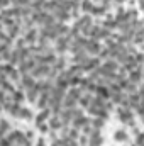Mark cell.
I'll use <instances>...</instances> for the list:
<instances>
[{
	"instance_id": "1",
	"label": "cell",
	"mask_w": 144,
	"mask_h": 146,
	"mask_svg": "<svg viewBox=\"0 0 144 146\" xmlns=\"http://www.w3.org/2000/svg\"><path fill=\"white\" fill-rule=\"evenodd\" d=\"M117 115H119V119H120L122 124L134 126V114H132V109H129V107H119V109H117Z\"/></svg>"
},
{
	"instance_id": "2",
	"label": "cell",
	"mask_w": 144,
	"mask_h": 146,
	"mask_svg": "<svg viewBox=\"0 0 144 146\" xmlns=\"http://www.w3.org/2000/svg\"><path fill=\"white\" fill-rule=\"evenodd\" d=\"M37 83V80L31 75V73H27V75H22V78H20V82L17 83L19 85V88L20 90H24V92H27V90H31V88H34Z\"/></svg>"
},
{
	"instance_id": "3",
	"label": "cell",
	"mask_w": 144,
	"mask_h": 146,
	"mask_svg": "<svg viewBox=\"0 0 144 146\" xmlns=\"http://www.w3.org/2000/svg\"><path fill=\"white\" fill-rule=\"evenodd\" d=\"M22 36H24V39L27 41V44H29V46H32V44H37V42H39L41 31H39L37 27H32V29H27Z\"/></svg>"
},
{
	"instance_id": "4",
	"label": "cell",
	"mask_w": 144,
	"mask_h": 146,
	"mask_svg": "<svg viewBox=\"0 0 144 146\" xmlns=\"http://www.w3.org/2000/svg\"><path fill=\"white\" fill-rule=\"evenodd\" d=\"M51 70H53V66H49V65H37V68L31 73V75H32L36 80H46L48 75L51 73Z\"/></svg>"
},
{
	"instance_id": "5",
	"label": "cell",
	"mask_w": 144,
	"mask_h": 146,
	"mask_svg": "<svg viewBox=\"0 0 144 146\" xmlns=\"http://www.w3.org/2000/svg\"><path fill=\"white\" fill-rule=\"evenodd\" d=\"M102 44H100V41H95V39H90L88 41V44H87V48H85V51H87V54L88 56H98L100 54V51H102Z\"/></svg>"
},
{
	"instance_id": "6",
	"label": "cell",
	"mask_w": 144,
	"mask_h": 146,
	"mask_svg": "<svg viewBox=\"0 0 144 146\" xmlns=\"http://www.w3.org/2000/svg\"><path fill=\"white\" fill-rule=\"evenodd\" d=\"M3 33H7L9 36L14 39V41H15L17 37H20L22 34H24V33H22V26H20V24H14L12 27H9V29H3Z\"/></svg>"
},
{
	"instance_id": "7",
	"label": "cell",
	"mask_w": 144,
	"mask_h": 146,
	"mask_svg": "<svg viewBox=\"0 0 144 146\" xmlns=\"http://www.w3.org/2000/svg\"><path fill=\"white\" fill-rule=\"evenodd\" d=\"M131 82H134V83H141L143 82V66H139V68H136V70H132V72H129V76H127Z\"/></svg>"
},
{
	"instance_id": "8",
	"label": "cell",
	"mask_w": 144,
	"mask_h": 146,
	"mask_svg": "<svg viewBox=\"0 0 144 146\" xmlns=\"http://www.w3.org/2000/svg\"><path fill=\"white\" fill-rule=\"evenodd\" d=\"M114 139H115L117 143H127V141H129V134H127V131H126L124 127H120V129H117V131L114 133Z\"/></svg>"
},
{
	"instance_id": "9",
	"label": "cell",
	"mask_w": 144,
	"mask_h": 146,
	"mask_svg": "<svg viewBox=\"0 0 144 146\" xmlns=\"http://www.w3.org/2000/svg\"><path fill=\"white\" fill-rule=\"evenodd\" d=\"M26 97H27V102L36 104L37 100H39V97H41V90L34 87V88H31V90H27V92H26Z\"/></svg>"
},
{
	"instance_id": "10",
	"label": "cell",
	"mask_w": 144,
	"mask_h": 146,
	"mask_svg": "<svg viewBox=\"0 0 144 146\" xmlns=\"http://www.w3.org/2000/svg\"><path fill=\"white\" fill-rule=\"evenodd\" d=\"M49 100H51V95L49 94H41V97H39V100L36 102V106L39 109H49Z\"/></svg>"
},
{
	"instance_id": "11",
	"label": "cell",
	"mask_w": 144,
	"mask_h": 146,
	"mask_svg": "<svg viewBox=\"0 0 144 146\" xmlns=\"http://www.w3.org/2000/svg\"><path fill=\"white\" fill-rule=\"evenodd\" d=\"M51 115H53V112L51 109H42L39 114L36 115V124H41V122H46L48 119H51Z\"/></svg>"
},
{
	"instance_id": "12",
	"label": "cell",
	"mask_w": 144,
	"mask_h": 146,
	"mask_svg": "<svg viewBox=\"0 0 144 146\" xmlns=\"http://www.w3.org/2000/svg\"><path fill=\"white\" fill-rule=\"evenodd\" d=\"M92 100H93V95L85 92V94L80 97V100H78V106H81L83 109H88V107H90V104H92Z\"/></svg>"
},
{
	"instance_id": "13",
	"label": "cell",
	"mask_w": 144,
	"mask_h": 146,
	"mask_svg": "<svg viewBox=\"0 0 144 146\" xmlns=\"http://www.w3.org/2000/svg\"><path fill=\"white\" fill-rule=\"evenodd\" d=\"M104 66H105V70H107L108 73H117L119 70H120L117 60H107V61L104 63Z\"/></svg>"
},
{
	"instance_id": "14",
	"label": "cell",
	"mask_w": 144,
	"mask_h": 146,
	"mask_svg": "<svg viewBox=\"0 0 144 146\" xmlns=\"http://www.w3.org/2000/svg\"><path fill=\"white\" fill-rule=\"evenodd\" d=\"M80 7H81V12L92 15V12H93V9H95V2H93V0H81Z\"/></svg>"
},
{
	"instance_id": "15",
	"label": "cell",
	"mask_w": 144,
	"mask_h": 146,
	"mask_svg": "<svg viewBox=\"0 0 144 146\" xmlns=\"http://www.w3.org/2000/svg\"><path fill=\"white\" fill-rule=\"evenodd\" d=\"M85 94V90L81 88V87H70L68 88V95L73 97V99H76V100H80V97Z\"/></svg>"
},
{
	"instance_id": "16",
	"label": "cell",
	"mask_w": 144,
	"mask_h": 146,
	"mask_svg": "<svg viewBox=\"0 0 144 146\" xmlns=\"http://www.w3.org/2000/svg\"><path fill=\"white\" fill-rule=\"evenodd\" d=\"M75 107H78V100L70 97V95H66L63 99V109H75Z\"/></svg>"
},
{
	"instance_id": "17",
	"label": "cell",
	"mask_w": 144,
	"mask_h": 146,
	"mask_svg": "<svg viewBox=\"0 0 144 146\" xmlns=\"http://www.w3.org/2000/svg\"><path fill=\"white\" fill-rule=\"evenodd\" d=\"M24 100H27L26 92H24V90H20V88H19V90H15V92H14V102L22 106V102H24Z\"/></svg>"
},
{
	"instance_id": "18",
	"label": "cell",
	"mask_w": 144,
	"mask_h": 146,
	"mask_svg": "<svg viewBox=\"0 0 144 146\" xmlns=\"http://www.w3.org/2000/svg\"><path fill=\"white\" fill-rule=\"evenodd\" d=\"M34 115H32V110L27 109V107H22L20 112H19V119H22V121H31Z\"/></svg>"
},
{
	"instance_id": "19",
	"label": "cell",
	"mask_w": 144,
	"mask_h": 146,
	"mask_svg": "<svg viewBox=\"0 0 144 146\" xmlns=\"http://www.w3.org/2000/svg\"><path fill=\"white\" fill-rule=\"evenodd\" d=\"M54 68H56L58 72H65V70H66V58H65V56H58V60H56V63H54Z\"/></svg>"
},
{
	"instance_id": "20",
	"label": "cell",
	"mask_w": 144,
	"mask_h": 146,
	"mask_svg": "<svg viewBox=\"0 0 144 146\" xmlns=\"http://www.w3.org/2000/svg\"><path fill=\"white\" fill-rule=\"evenodd\" d=\"M105 122H107V119H104V117H100V115L93 117V121H92V124H93V127H95L97 131H100V129L105 126Z\"/></svg>"
},
{
	"instance_id": "21",
	"label": "cell",
	"mask_w": 144,
	"mask_h": 146,
	"mask_svg": "<svg viewBox=\"0 0 144 146\" xmlns=\"http://www.w3.org/2000/svg\"><path fill=\"white\" fill-rule=\"evenodd\" d=\"M0 129H2V136H9V133L12 131V126H10V122H9L7 119H2V122H0Z\"/></svg>"
},
{
	"instance_id": "22",
	"label": "cell",
	"mask_w": 144,
	"mask_h": 146,
	"mask_svg": "<svg viewBox=\"0 0 144 146\" xmlns=\"http://www.w3.org/2000/svg\"><path fill=\"white\" fill-rule=\"evenodd\" d=\"M10 56H12V49H0V58L3 63H9Z\"/></svg>"
},
{
	"instance_id": "23",
	"label": "cell",
	"mask_w": 144,
	"mask_h": 146,
	"mask_svg": "<svg viewBox=\"0 0 144 146\" xmlns=\"http://www.w3.org/2000/svg\"><path fill=\"white\" fill-rule=\"evenodd\" d=\"M36 127L39 129V133H42V134H49V133H51V127H49V124H48V122L36 124Z\"/></svg>"
},
{
	"instance_id": "24",
	"label": "cell",
	"mask_w": 144,
	"mask_h": 146,
	"mask_svg": "<svg viewBox=\"0 0 144 146\" xmlns=\"http://www.w3.org/2000/svg\"><path fill=\"white\" fill-rule=\"evenodd\" d=\"M24 134H26V138H27L29 141H32V143L36 141V133H34L32 129H27V131H24Z\"/></svg>"
},
{
	"instance_id": "25",
	"label": "cell",
	"mask_w": 144,
	"mask_h": 146,
	"mask_svg": "<svg viewBox=\"0 0 144 146\" xmlns=\"http://www.w3.org/2000/svg\"><path fill=\"white\" fill-rule=\"evenodd\" d=\"M136 145L137 146H144V133H141V134L136 136Z\"/></svg>"
},
{
	"instance_id": "26",
	"label": "cell",
	"mask_w": 144,
	"mask_h": 146,
	"mask_svg": "<svg viewBox=\"0 0 144 146\" xmlns=\"http://www.w3.org/2000/svg\"><path fill=\"white\" fill-rule=\"evenodd\" d=\"M34 146H48V145H46V141L41 138V139H36V145H34Z\"/></svg>"
},
{
	"instance_id": "27",
	"label": "cell",
	"mask_w": 144,
	"mask_h": 146,
	"mask_svg": "<svg viewBox=\"0 0 144 146\" xmlns=\"http://www.w3.org/2000/svg\"><path fill=\"white\" fill-rule=\"evenodd\" d=\"M132 134H136V136H137V134H141V129H139L137 126H132Z\"/></svg>"
},
{
	"instance_id": "28",
	"label": "cell",
	"mask_w": 144,
	"mask_h": 146,
	"mask_svg": "<svg viewBox=\"0 0 144 146\" xmlns=\"http://www.w3.org/2000/svg\"><path fill=\"white\" fill-rule=\"evenodd\" d=\"M124 2H127V0H114V3H117V5H120V3H124Z\"/></svg>"
},
{
	"instance_id": "29",
	"label": "cell",
	"mask_w": 144,
	"mask_h": 146,
	"mask_svg": "<svg viewBox=\"0 0 144 146\" xmlns=\"http://www.w3.org/2000/svg\"><path fill=\"white\" fill-rule=\"evenodd\" d=\"M73 3H81V0H71Z\"/></svg>"
},
{
	"instance_id": "30",
	"label": "cell",
	"mask_w": 144,
	"mask_h": 146,
	"mask_svg": "<svg viewBox=\"0 0 144 146\" xmlns=\"http://www.w3.org/2000/svg\"><path fill=\"white\" fill-rule=\"evenodd\" d=\"M143 82H144V70H143Z\"/></svg>"
}]
</instances>
